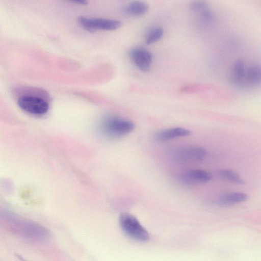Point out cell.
<instances>
[{
	"instance_id": "obj_1",
	"label": "cell",
	"mask_w": 261,
	"mask_h": 261,
	"mask_svg": "<svg viewBox=\"0 0 261 261\" xmlns=\"http://www.w3.org/2000/svg\"><path fill=\"white\" fill-rule=\"evenodd\" d=\"M134 128L135 124L130 120L115 116L106 118L101 126L102 133L113 138L126 136L132 132Z\"/></svg>"
},
{
	"instance_id": "obj_2",
	"label": "cell",
	"mask_w": 261,
	"mask_h": 261,
	"mask_svg": "<svg viewBox=\"0 0 261 261\" xmlns=\"http://www.w3.org/2000/svg\"><path fill=\"white\" fill-rule=\"evenodd\" d=\"M119 221L122 230L132 239L141 242L149 240L148 231L133 215L122 213L120 215Z\"/></svg>"
},
{
	"instance_id": "obj_3",
	"label": "cell",
	"mask_w": 261,
	"mask_h": 261,
	"mask_svg": "<svg viewBox=\"0 0 261 261\" xmlns=\"http://www.w3.org/2000/svg\"><path fill=\"white\" fill-rule=\"evenodd\" d=\"M79 25L85 30L94 32L97 31H113L120 28L122 22L118 20L80 16L77 18Z\"/></svg>"
},
{
	"instance_id": "obj_4",
	"label": "cell",
	"mask_w": 261,
	"mask_h": 261,
	"mask_svg": "<svg viewBox=\"0 0 261 261\" xmlns=\"http://www.w3.org/2000/svg\"><path fill=\"white\" fill-rule=\"evenodd\" d=\"M19 107L23 111L34 115H42L49 109L48 103L44 99L32 95H23L17 101Z\"/></svg>"
},
{
	"instance_id": "obj_5",
	"label": "cell",
	"mask_w": 261,
	"mask_h": 261,
	"mask_svg": "<svg viewBox=\"0 0 261 261\" xmlns=\"http://www.w3.org/2000/svg\"><path fill=\"white\" fill-rule=\"evenodd\" d=\"M206 154L205 148L197 146H189L178 149L174 153V157L181 162L195 163L202 161Z\"/></svg>"
},
{
	"instance_id": "obj_6",
	"label": "cell",
	"mask_w": 261,
	"mask_h": 261,
	"mask_svg": "<svg viewBox=\"0 0 261 261\" xmlns=\"http://www.w3.org/2000/svg\"><path fill=\"white\" fill-rule=\"evenodd\" d=\"M129 56L135 66L141 71L147 72L149 71L152 61V55L143 47L137 46L132 48Z\"/></svg>"
},
{
	"instance_id": "obj_7",
	"label": "cell",
	"mask_w": 261,
	"mask_h": 261,
	"mask_svg": "<svg viewBox=\"0 0 261 261\" xmlns=\"http://www.w3.org/2000/svg\"><path fill=\"white\" fill-rule=\"evenodd\" d=\"M261 86V65H247L241 89L254 88Z\"/></svg>"
},
{
	"instance_id": "obj_8",
	"label": "cell",
	"mask_w": 261,
	"mask_h": 261,
	"mask_svg": "<svg viewBox=\"0 0 261 261\" xmlns=\"http://www.w3.org/2000/svg\"><path fill=\"white\" fill-rule=\"evenodd\" d=\"M179 178L184 184L193 185L206 183L212 179V176L205 170L196 169L185 171Z\"/></svg>"
},
{
	"instance_id": "obj_9",
	"label": "cell",
	"mask_w": 261,
	"mask_h": 261,
	"mask_svg": "<svg viewBox=\"0 0 261 261\" xmlns=\"http://www.w3.org/2000/svg\"><path fill=\"white\" fill-rule=\"evenodd\" d=\"M191 132L187 129L176 127L162 129L157 132L154 135V139L157 141L164 142L174 139L187 137L190 135Z\"/></svg>"
},
{
	"instance_id": "obj_10",
	"label": "cell",
	"mask_w": 261,
	"mask_h": 261,
	"mask_svg": "<svg viewBox=\"0 0 261 261\" xmlns=\"http://www.w3.org/2000/svg\"><path fill=\"white\" fill-rule=\"evenodd\" d=\"M248 198V195L245 193L233 192L219 196L216 202L220 206L227 207L246 201Z\"/></svg>"
},
{
	"instance_id": "obj_11",
	"label": "cell",
	"mask_w": 261,
	"mask_h": 261,
	"mask_svg": "<svg viewBox=\"0 0 261 261\" xmlns=\"http://www.w3.org/2000/svg\"><path fill=\"white\" fill-rule=\"evenodd\" d=\"M149 9L148 5L143 1H135L128 3L124 8V12L130 16H141Z\"/></svg>"
},
{
	"instance_id": "obj_12",
	"label": "cell",
	"mask_w": 261,
	"mask_h": 261,
	"mask_svg": "<svg viewBox=\"0 0 261 261\" xmlns=\"http://www.w3.org/2000/svg\"><path fill=\"white\" fill-rule=\"evenodd\" d=\"M220 176L223 179L238 185H243L244 180L235 171L230 169H223L219 171Z\"/></svg>"
},
{
	"instance_id": "obj_13",
	"label": "cell",
	"mask_w": 261,
	"mask_h": 261,
	"mask_svg": "<svg viewBox=\"0 0 261 261\" xmlns=\"http://www.w3.org/2000/svg\"><path fill=\"white\" fill-rule=\"evenodd\" d=\"M164 35V30L162 28L156 27L149 31L146 36V42L151 44L160 40Z\"/></svg>"
},
{
	"instance_id": "obj_14",
	"label": "cell",
	"mask_w": 261,
	"mask_h": 261,
	"mask_svg": "<svg viewBox=\"0 0 261 261\" xmlns=\"http://www.w3.org/2000/svg\"><path fill=\"white\" fill-rule=\"evenodd\" d=\"M73 3L79 4V5H86L87 3V1H73Z\"/></svg>"
}]
</instances>
